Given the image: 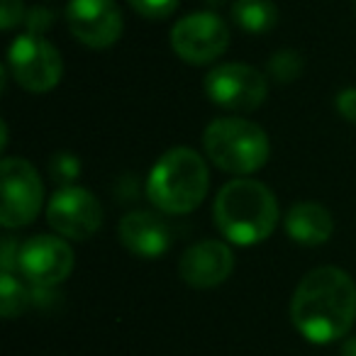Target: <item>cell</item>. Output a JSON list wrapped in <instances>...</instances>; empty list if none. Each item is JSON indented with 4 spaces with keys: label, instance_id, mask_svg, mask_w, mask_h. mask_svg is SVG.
Returning a JSON list of instances; mask_svg holds the SVG:
<instances>
[{
    "label": "cell",
    "instance_id": "1",
    "mask_svg": "<svg viewBox=\"0 0 356 356\" xmlns=\"http://www.w3.org/2000/svg\"><path fill=\"white\" fill-rule=\"evenodd\" d=\"M291 320L312 344L344 339L356 322V283L337 266L312 268L293 293Z\"/></svg>",
    "mask_w": 356,
    "mask_h": 356
},
{
    "label": "cell",
    "instance_id": "2",
    "mask_svg": "<svg viewBox=\"0 0 356 356\" xmlns=\"http://www.w3.org/2000/svg\"><path fill=\"white\" fill-rule=\"evenodd\" d=\"M213 218L220 234L239 247L266 242L278 222L276 195L254 178H234L220 188Z\"/></svg>",
    "mask_w": 356,
    "mask_h": 356
},
{
    "label": "cell",
    "instance_id": "3",
    "mask_svg": "<svg viewBox=\"0 0 356 356\" xmlns=\"http://www.w3.org/2000/svg\"><path fill=\"white\" fill-rule=\"evenodd\" d=\"M210 188L208 163L188 147L168 149L147 178V195L156 210L166 215H186L195 210Z\"/></svg>",
    "mask_w": 356,
    "mask_h": 356
},
{
    "label": "cell",
    "instance_id": "4",
    "mask_svg": "<svg viewBox=\"0 0 356 356\" xmlns=\"http://www.w3.org/2000/svg\"><path fill=\"white\" fill-rule=\"evenodd\" d=\"M203 147L218 168L232 176H249L264 168L271 154L268 137L259 124L242 118H220L205 127Z\"/></svg>",
    "mask_w": 356,
    "mask_h": 356
},
{
    "label": "cell",
    "instance_id": "5",
    "mask_svg": "<svg viewBox=\"0 0 356 356\" xmlns=\"http://www.w3.org/2000/svg\"><path fill=\"white\" fill-rule=\"evenodd\" d=\"M0 184H3V208H0V225L6 229L25 227L35 222L42 210L44 188L40 173L27 159L8 156L0 163Z\"/></svg>",
    "mask_w": 356,
    "mask_h": 356
},
{
    "label": "cell",
    "instance_id": "6",
    "mask_svg": "<svg viewBox=\"0 0 356 356\" xmlns=\"http://www.w3.org/2000/svg\"><path fill=\"white\" fill-rule=\"evenodd\" d=\"M8 69L17 86L30 93L56 88L64 74V61L51 42L42 35H20L8 49Z\"/></svg>",
    "mask_w": 356,
    "mask_h": 356
},
{
    "label": "cell",
    "instance_id": "7",
    "mask_svg": "<svg viewBox=\"0 0 356 356\" xmlns=\"http://www.w3.org/2000/svg\"><path fill=\"white\" fill-rule=\"evenodd\" d=\"M205 93L220 108L249 113L266 100L268 79L254 66L229 61V64H218L205 76Z\"/></svg>",
    "mask_w": 356,
    "mask_h": 356
},
{
    "label": "cell",
    "instance_id": "8",
    "mask_svg": "<svg viewBox=\"0 0 356 356\" xmlns=\"http://www.w3.org/2000/svg\"><path fill=\"white\" fill-rule=\"evenodd\" d=\"M229 47V27L215 13H193L171 30V49L186 64L203 66L220 59Z\"/></svg>",
    "mask_w": 356,
    "mask_h": 356
},
{
    "label": "cell",
    "instance_id": "9",
    "mask_svg": "<svg viewBox=\"0 0 356 356\" xmlns=\"http://www.w3.org/2000/svg\"><path fill=\"white\" fill-rule=\"evenodd\" d=\"M17 268L35 288H54L74 271V252L69 242L54 234H35L22 242Z\"/></svg>",
    "mask_w": 356,
    "mask_h": 356
},
{
    "label": "cell",
    "instance_id": "10",
    "mask_svg": "<svg viewBox=\"0 0 356 356\" xmlns=\"http://www.w3.org/2000/svg\"><path fill=\"white\" fill-rule=\"evenodd\" d=\"M47 222L61 237L83 242L100 229L103 208L90 191L81 186H64L51 195L47 205Z\"/></svg>",
    "mask_w": 356,
    "mask_h": 356
},
{
    "label": "cell",
    "instance_id": "11",
    "mask_svg": "<svg viewBox=\"0 0 356 356\" xmlns=\"http://www.w3.org/2000/svg\"><path fill=\"white\" fill-rule=\"evenodd\" d=\"M66 22L71 35L90 49H108L122 37V13L115 0H71Z\"/></svg>",
    "mask_w": 356,
    "mask_h": 356
},
{
    "label": "cell",
    "instance_id": "12",
    "mask_svg": "<svg viewBox=\"0 0 356 356\" xmlns=\"http://www.w3.org/2000/svg\"><path fill=\"white\" fill-rule=\"evenodd\" d=\"M234 271V254L220 239H203L188 247L178 261V273L191 288L208 291L225 283Z\"/></svg>",
    "mask_w": 356,
    "mask_h": 356
},
{
    "label": "cell",
    "instance_id": "13",
    "mask_svg": "<svg viewBox=\"0 0 356 356\" xmlns=\"http://www.w3.org/2000/svg\"><path fill=\"white\" fill-rule=\"evenodd\" d=\"M120 242L139 259H161L171 249V227L159 213L134 210L120 220Z\"/></svg>",
    "mask_w": 356,
    "mask_h": 356
},
{
    "label": "cell",
    "instance_id": "14",
    "mask_svg": "<svg viewBox=\"0 0 356 356\" xmlns=\"http://www.w3.org/2000/svg\"><path fill=\"white\" fill-rule=\"evenodd\" d=\"M286 232L293 242L302 244V247H320V244L330 242L332 232H334V220L325 205L302 200L288 210Z\"/></svg>",
    "mask_w": 356,
    "mask_h": 356
},
{
    "label": "cell",
    "instance_id": "15",
    "mask_svg": "<svg viewBox=\"0 0 356 356\" xmlns=\"http://www.w3.org/2000/svg\"><path fill=\"white\" fill-rule=\"evenodd\" d=\"M232 20L252 35H264L278 25V8L273 0H234Z\"/></svg>",
    "mask_w": 356,
    "mask_h": 356
},
{
    "label": "cell",
    "instance_id": "16",
    "mask_svg": "<svg viewBox=\"0 0 356 356\" xmlns=\"http://www.w3.org/2000/svg\"><path fill=\"white\" fill-rule=\"evenodd\" d=\"M32 305V291H27L13 271H3L0 273V315L6 320L22 315L27 307Z\"/></svg>",
    "mask_w": 356,
    "mask_h": 356
},
{
    "label": "cell",
    "instance_id": "17",
    "mask_svg": "<svg viewBox=\"0 0 356 356\" xmlns=\"http://www.w3.org/2000/svg\"><path fill=\"white\" fill-rule=\"evenodd\" d=\"M302 74V56L293 49H281L268 59V76L278 83H293Z\"/></svg>",
    "mask_w": 356,
    "mask_h": 356
},
{
    "label": "cell",
    "instance_id": "18",
    "mask_svg": "<svg viewBox=\"0 0 356 356\" xmlns=\"http://www.w3.org/2000/svg\"><path fill=\"white\" fill-rule=\"evenodd\" d=\"M49 173L54 181H59V184L64 186H74V181L81 176V161L79 156H74V154H54L49 161Z\"/></svg>",
    "mask_w": 356,
    "mask_h": 356
},
{
    "label": "cell",
    "instance_id": "19",
    "mask_svg": "<svg viewBox=\"0 0 356 356\" xmlns=\"http://www.w3.org/2000/svg\"><path fill=\"white\" fill-rule=\"evenodd\" d=\"M134 13H139L147 20H163L173 15L178 8V0H127Z\"/></svg>",
    "mask_w": 356,
    "mask_h": 356
},
{
    "label": "cell",
    "instance_id": "20",
    "mask_svg": "<svg viewBox=\"0 0 356 356\" xmlns=\"http://www.w3.org/2000/svg\"><path fill=\"white\" fill-rule=\"evenodd\" d=\"M51 22H54V13L47 10L44 6L32 8L25 17V25H27V32H30V35H44V32L51 27Z\"/></svg>",
    "mask_w": 356,
    "mask_h": 356
},
{
    "label": "cell",
    "instance_id": "21",
    "mask_svg": "<svg viewBox=\"0 0 356 356\" xmlns=\"http://www.w3.org/2000/svg\"><path fill=\"white\" fill-rule=\"evenodd\" d=\"M22 10H25V8H22V0H0V17H3L0 27H3V30L17 27L22 20H25Z\"/></svg>",
    "mask_w": 356,
    "mask_h": 356
},
{
    "label": "cell",
    "instance_id": "22",
    "mask_svg": "<svg viewBox=\"0 0 356 356\" xmlns=\"http://www.w3.org/2000/svg\"><path fill=\"white\" fill-rule=\"evenodd\" d=\"M20 247L22 244L17 242L15 237H3V252H0V266H3V271H13V268L17 266V257H20Z\"/></svg>",
    "mask_w": 356,
    "mask_h": 356
},
{
    "label": "cell",
    "instance_id": "23",
    "mask_svg": "<svg viewBox=\"0 0 356 356\" xmlns=\"http://www.w3.org/2000/svg\"><path fill=\"white\" fill-rule=\"evenodd\" d=\"M337 110L346 122L356 124V88H344L337 95Z\"/></svg>",
    "mask_w": 356,
    "mask_h": 356
},
{
    "label": "cell",
    "instance_id": "24",
    "mask_svg": "<svg viewBox=\"0 0 356 356\" xmlns=\"http://www.w3.org/2000/svg\"><path fill=\"white\" fill-rule=\"evenodd\" d=\"M341 356H356V337H349L341 346Z\"/></svg>",
    "mask_w": 356,
    "mask_h": 356
},
{
    "label": "cell",
    "instance_id": "25",
    "mask_svg": "<svg viewBox=\"0 0 356 356\" xmlns=\"http://www.w3.org/2000/svg\"><path fill=\"white\" fill-rule=\"evenodd\" d=\"M205 3H208V6H213V8H220V6H225L227 0H205Z\"/></svg>",
    "mask_w": 356,
    "mask_h": 356
}]
</instances>
